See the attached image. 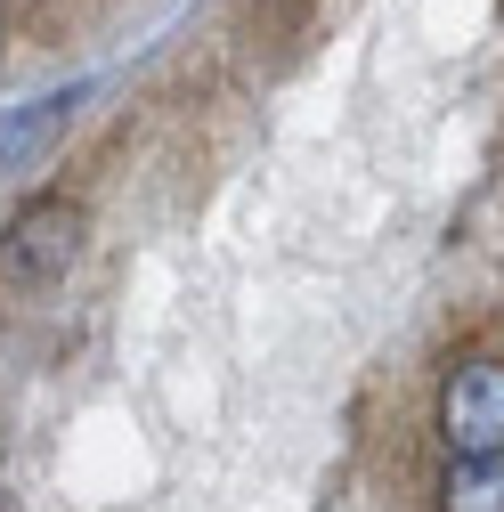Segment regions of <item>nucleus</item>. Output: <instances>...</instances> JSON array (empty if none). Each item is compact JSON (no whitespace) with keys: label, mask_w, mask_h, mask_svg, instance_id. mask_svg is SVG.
Masks as SVG:
<instances>
[{"label":"nucleus","mask_w":504,"mask_h":512,"mask_svg":"<svg viewBox=\"0 0 504 512\" xmlns=\"http://www.w3.org/2000/svg\"><path fill=\"white\" fill-rule=\"evenodd\" d=\"M439 512H504V456L448 464V472H439Z\"/></svg>","instance_id":"20e7f679"},{"label":"nucleus","mask_w":504,"mask_h":512,"mask_svg":"<svg viewBox=\"0 0 504 512\" xmlns=\"http://www.w3.org/2000/svg\"><path fill=\"white\" fill-rule=\"evenodd\" d=\"M82 236H90V212L74 196H33L0 228V277L9 285H57L82 261Z\"/></svg>","instance_id":"f03ea898"},{"label":"nucleus","mask_w":504,"mask_h":512,"mask_svg":"<svg viewBox=\"0 0 504 512\" xmlns=\"http://www.w3.org/2000/svg\"><path fill=\"white\" fill-rule=\"evenodd\" d=\"M439 439H448V464L504 456V358L480 350L439 374Z\"/></svg>","instance_id":"f257e3e1"},{"label":"nucleus","mask_w":504,"mask_h":512,"mask_svg":"<svg viewBox=\"0 0 504 512\" xmlns=\"http://www.w3.org/2000/svg\"><path fill=\"white\" fill-rule=\"evenodd\" d=\"M74 106H82V82H74V90H49V98H33V106H17L9 122H0V163H33V155H49L57 139H66Z\"/></svg>","instance_id":"7ed1b4c3"}]
</instances>
